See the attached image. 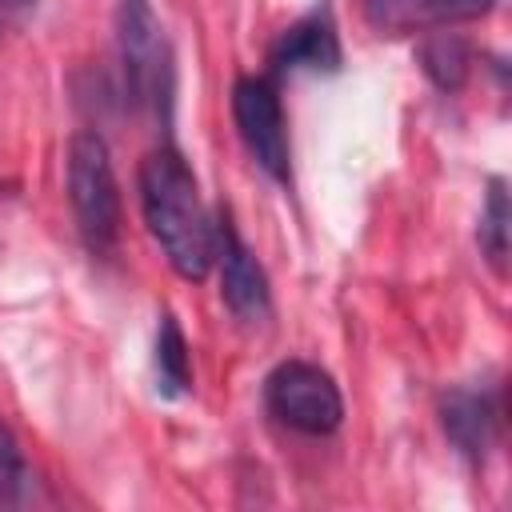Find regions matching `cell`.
Returning a JSON list of instances; mask_svg holds the SVG:
<instances>
[{
	"label": "cell",
	"mask_w": 512,
	"mask_h": 512,
	"mask_svg": "<svg viewBox=\"0 0 512 512\" xmlns=\"http://www.w3.org/2000/svg\"><path fill=\"white\" fill-rule=\"evenodd\" d=\"M140 208L172 272L184 280H204L216 260V224L208 220L196 176L176 148H156L144 156Z\"/></svg>",
	"instance_id": "6da1fadb"
},
{
	"label": "cell",
	"mask_w": 512,
	"mask_h": 512,
	"mask_svg": "<svg viewBox=\"0 0 512 512\" xmlns=\"http://www.w3.org/2000/svg\"><path fill=\"white\" fill-rule=\"evenodd\" d=\"M68 204L88 252L112 256L120 240V188L100 132H76L68 140Z\"/></svg>",
	"instance_id": "7a4b0ae2"
},
{
	"label": "cell",
	"mask_w": 512,
	"mask_h": 512,
	"mask_svg": "<svg viewBox=\"0 0 512 512\" xmlns=\"http://www.w3.org/2000/svg\"><path fill=\"white\" fill-rule=\"evenodd\" d=\"M116 44L128 100L168 120L172 108V56L164 28L148 0H120L116 8Z\"/></svg>",
	"instance_id": "3957f363"
},
{
	"label": "cell",
	"mask_w": 512,
	"mask_h": 512,
	"mask_svg": "<svg viewBox=\"0 0 512 512\" xmlns=\"http://www.w3.org/2000/svg\"><path fill=\"white\" fill-rule=\"evenodd\" d=\"M264 404L280 424L304 436H328L344 416L336 380L320 364H308V360L276 364L264 380Z\"/></svg>",
	"instance_id": "277c9868"
},
{
	"label": "cell",
	"mask_w": 512,
	"mask_h": 512,
	"mask_svg": "<svg viewBox=\"0 0 512 512\" xmlns=\"http://www.w3.org/2000/svg\"><path fill=\"white\" fill-rule=\"evenodd\" d=\"M232 120L248 156L276 180H288V132L280 96L264 76H240L232 88Z\"/></svg>",
	"instance_id": "5b68a950"
},
{
	"label": "cell",
	"mask_w": 512,
	"mask_h": 512,
	"mask_svg": "<svg viewBox=\"0 0 512 512\" xmlns=\"http://www.w3.org/2000/svg\"><path fill=\"white\" fill-rule=\"evenodd\" d=\"M224 228H216V260H220V296L228 304V312L244 324H260L268 320V280L264 268L256 264V256L248 252V244L236 236V228L228 220H220Z\"/></svg>",
	"instance_id": "8992f818"
},
{
	"label": "cell",
	"mask_w": 512,
	"mask_h": 512,
	"mask_svg": "<svg viewBox=\"0 0 512 512\" xmlns=\"http://www.w3.org/2000/svg\"><path fill=\"white\" fill-rule=\"evenodd\" d=\"M364 16L376 32H440L464 20L484 16L496 0H360Z\"/></svg>",
	"instance_id": "52a82bcc"
},
{
	"label": "cell",
	"mask_w": 512,
	"mask_h": 512,
	"mask_svg": "<svg viewBox=\"0 0 512 512\" xmlns=\"http://www.w3.org/2000/svg\"><path fill=\"white\" fill-rule=\"evenodd\" d=\"M272 68L276 72H336L340 68V36L332 24L328 8L308 12L304 20H296L272 48Z\"/></svg>",
	"instance_id": "ba28073f"
},
{
	"label": "cell",
	"mask_w": 512,
	"mask_h": 512,
	"mask_svg": "<svg viewBox=\"0 0 512 512\" xmlns=\"http://www.w3.org/2000/svg\"><path fill=\"white\" fill-rule=\"evenodd\" d=\"M440 420H444V432L448 440L472 456V460H484V452L492 448L496 440V408L484 392H448L444 404H440Z\"/></svg>",
	"instance_id": "9c48e42d"
},
{
	"label": "cell",
	"mask_w": 512,
	"mask_h": 512,
	"mask_svg": "<svg viewBox=\"0 0 512 512\" xmlns=\"http://www.w3.org/2000/svg\"><path fill=\"white\" fill-rule=\"evenodd\" d=\"M468 64H472V60H468V48H464L456 36H448L444 28L420 44V68H424L428 80H432L436 88H444V92H456V88L464 84Z\"/></svg>",
	"instance_id": "30bf717a"
},
{
	"label": "cell",
	"mask_w": 512,
	"mask_h": 512,
	"mask_svg": "<svg viewBox=\"0 0 512 512\" xmlns=\"http://www.w3.org/2000/svg\"><path fill=\"white\" fill-rule=\"evenodd\" d=\"M156 372H160V388L168 396H180L192 384V360H188V344H184V332H180L176 316L160 320V332H156Z\"/></svg>",
	"instance_id": "8fae6325"
},
{
	"label": "cell",
	"mask_w": 512,
	"mask_h": 512,
	"mask_svg": "<svg viewBox=\"0 0 512 512\" xmlns=\"http://www.w3.org/2000/svg\"><path fill=\"white\" fill-rule=\"evenodd\" d=\"M480 248L492 260V268L504 272V260H508V196H504L500 180H492V188H488V204H484V216H480Z\"/></svg>",
	"instance_id": "7c38bea8"
},
{
	"label": "cell",
	"mask_w": 512,
	"mask_h": 512,
	"mask_svg": "<svg viewBox=\"0 0 512 512\" xmlns=\"http://www.w3.org/2000/svg\"><path fill=\"white\" fill-rule=\"evenodd\" d=\"M28 480H32V472L24 464V452H20L8 420L0 416V500H16L28 488Z\"/></svg>",
	"instance_id": "4fadbf2b"
},
{
	"label": "cell",
	"mask_w": 512,
	"mask_h": 512,
	"mask_svg": "<svg viewBox=\"0 0 512 512\" xmlns=\"http://www.w3.org/2000/svg\"><path fill=\"white\" fill-rule=\"evenodd\" d=\"M32 12H36V0H0V36L24 28Z\"/></svg>",
	"instance_id": "5bb4252c"
}]
</instances>
